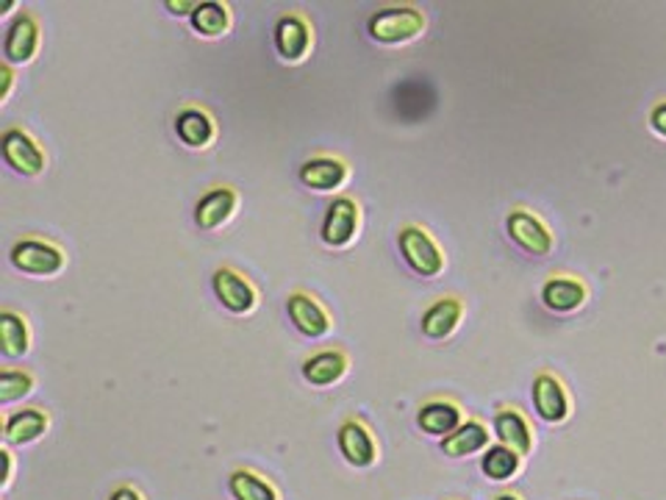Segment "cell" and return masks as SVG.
I'll return each instance as SVG.
<instances>
[{"mask_svg":"<svg viewBox=\"0 0 666 500\" xmlns=\"http://www.w3.org/2000/svg\"><path fill=\"white\" fill-rule=\"evenodd\" d=\"M369 37L380 44H402L425 31V14L414 6H389L375 11L367 26Z\"/></svg>","mask_w":666,"mask_h":500,"instance_id":"obj_1","label":"cell"},{"mask_svg":"<svg viewBox=\"0 0 666 500\" xmlns=\"http://www.w3.org/2000/svg\"><path fill=\"white\" fill-rule=\"evenodd\" d=\"M400 253L408 267L423 278H436L445 270V256H441L439 244L428 231L417 226H406L400 231Z\"/></svg>","mask_w":666,"mask_h":500,"instance_id":"obj_2","label":"cell"},{"mask_svg":"<svg viewBox=\"0 0 666 500\" xmlns=\"http://www.w3.org/2000/svg\"><path fill=\"white\" fill-rule=\"evenodd\" d=\"M11 264L26 276L48 278L64 267V253L44 239H22L11 248Z\"/></svg>","mask_w":666,"mask_h":500,"instance_id":"obj_3","label":"cell"},{"mask_svg":"<svg viewBox=\"0 0 666 500\" xmlns=\"http://www.w3.org/2000/svg\"><path fill=\"white\" fill-rule=\"evenodd\" d=\"M508 237L514 239V244L525 250L530 256H547L553 250V233L547 231L545 222L536 214L525 209H514L506 220Z\"/></svg>","mask_w":666,"mask_h":500,"instance_id":"obj_4","label":"cell"},{"mask_svg":"<svg viewBox=\"0 0 666 500\" xmlns=\"http://www.w3.org/2000/svg\"><path fill=\"white\" fill-rule=\"evenodd\" d=\"M0 148H3L6 164L14 172H20V176H39V172L44 170L42 148H39L22 128H9V131L3 133Z\"/></svg>","mask_w":666,"mask_h":500,"instance_id":"obj_5","label":"cell"},{"mask_svg":"<svg viewBox=\"0 0 666 500\" xmlns=\"http://www.w3.org/2000/svg\"><path fill=\"white\" fill-rule=\"evenodd\" d=\"M272 42H276L278 56L289 64H298L309 56L311 50V28L309 22L300 14H284L276 22V31H272Z\"/></svg>","mask_w":666,"mask_h":500,"instance_id":"obj_6","label":"cell"},{"mask_svg":"<svg viewBox=\"0 0 666 500\" xmlns=\"http://www.w3.org/2000/svg\"><path fill=\"white\" fill-rule=\"evenodd\" d=\"M211 283H215L217 300L233 314H250L256 309V289L239 272H233L231 267H220L215 278H211Z\"/></svg>","mask_w":666,"mask_h":500,"instance_id":"obj_7","label":"cell"},{"mask_svg":"<svg viewBox=\"0 0 666 500\" xmlns=\"http://www.w3.org/2000/svg\"><path fill=\"white\" fill-rule=\"evenodd\" d=\"M534 409L545 422H564L569 417L567 389L550 372H539L534 378Z\"/></svg>","mask_w":666,"mask_h":500,"instance_id":"obj_8","label":"cell"},{"mask_svg":"<svg viewBox=\"0 0 666 500\" xmlns=\"http://www.w3.org/2000/svg\"><path fill=\"white\" fill-rule=\"evenodd\" d=\"M358 231V206L350 198H336L322 220V242L328 248H345Z\"/></svg>","mask_w":666,"mask_h":500,"instance_id":"obj_9","label":"cell"},{"mask_svg":"<svg viewBox=\"0 0 666 500\" xmlns=\"http://www.w3.org/2000/svg\"><path fill=\"white\" fill-rule=\"evenodd\" d=\"M233 211H237V192L228 187H217L206 192L200 203L195 206V226L200 231H215V228L231 220Z\"/></svg>","mask_w":666,"mask_h":500,"instance_id":"obj_10","label":"cell"},{"mask_svg":"<svg viewBox=\"0 0 666 500\" xmlns=\"http://www.w3.org/2000/svg\"><path fill=\"white\" fill-rule=\"evenodd\" d=\"M287 309H289V320L295 322V328H298L304 337L320 339L331 331V320H328L326 309H322L315 298H309V294L304 292L289 294Z\"/></svg>","mask_w":666,"mask_h":500,"instance_id":"obj_11","label":"cell"},{"mask_svg":"<svg viewBox=\"0 0 666 500\" xmlns=\"http://www.w3.org/2000/svg\"><path fill=\"white\" fill-rule=\"evenodd\" d=\"M39 48V28L31 14H20L6 31L3 56L6 64H28Z\"/></svg>","mask_w":666,"mask_h":500,"instance_id":"obj_12","label":"cell"},{"mask_svg":"<svg viewBox=\"0 0 666 500\" xmlns=\"http://www.w3.org/2000/svg\"><path fill=\"white\" fill-rule=\"evenodd\" d=\"M339 450L347 464L352 467H369L375 461V456H378L372 433L358 420H347L345 426L339 428Z\"/></svg>","mask_w":666,"mask_h":500,"instance_id":"obj_13","label":"cell"},{"mask_svg":"<svg viewBox=\"0 0 666 500\" xmlns=\"http://www.w3.org/2000/svg\"><path fill=\"white\" fill-rule=\"evenodd\" d=\"M584 300H586V287L578 281V278L556 276V278H547L545 287H541V303H545L550 311H558V314H567V311L580 309Z\"/></svg>","mask_w":666,"mask_h":500,"instance_id":"obj_14","label":"cell"},{"mask_svg":"<svg viewBox=\"0 0 666 500\" xmlns=\"http://www.w3.org/2000/svg\"><path fill=\"white\" fill-rule=\"evenodd\" d=\"M495 433L500 444L511 448L517 456H528L534 450V433L528 420L517 409H500L495 414Z\"/></svg>","mask_w":666,"mask_h":500,"instance_id":"obj_15","label":"cell"},{"mask_svg":"<svg viewBox=\"0 0 666 500\" xmlns=\"http://www.w3.org/2000/svg\"><path fill=\"white\" fill-rule=\"evenodd\" d=\"M300 181L309 189H317V192H334L347 181V167L345 161L320 156V159H311L300 167Z\"/></svg>","mask_w":666,"mask_h":500,"instance_id":"obj_16","label":"cell"},{"mask_svg":"<svg viewBox=\"0 0 666 500\" xmlns=\"http://www.w3.org/2000/svg\"><path fill=\"white\" fill-rule=\"evenodd\" d=\"M464 317L461 300L441 298L423 314V333L428 339H447Z\"/></svg>","mask_w":666,"mask_h":500,"instance_id":"obj_17","label":"cell"},{"mask_svg":"<svg viewBox=\"0 0 666 500\" xmlns=\"http://www.w3.org/2000/svg\"><path fill=\"white\" fill-rule=\"evenodd\" d=\"M176 133L187 148H209L215 139V122L203 109H183L176 117Z\"/></svg>","mask_w":666,"mask_h":500,"instance_id":"obj_18","label":"cell"},{"mask_svg":"<svg viewBox=\"0 0 666 500\" xmlns=\"http://www.w3.org/2000/svg\"><path fill=\"white\" fill-rule=\"evenodd\" d=\"M489 444V431H486L484 422L467 420L450 433V437L441 439V450L453 459H461V456H473L478 450H484Z\"/></svg>","mask_w":666,"mask_h":500,"instance_id":"obj_19","label":"cell"},{"mask_svg":"<svg viewBox=\"0 0 666 500\" xmlns=\"http://www.w3.org/2000/svg\"><path fill=\"white\" fill-rule=\"evenodd\" d=\"M48 431V414L39 409H22L6 417L3 437L9 444H28Z\"/></svg>","mask_w":666,"mask_h":500,"instance_id":"obj_20","label":"cell"},{"mask_svg":"<svg viewBox=\"0 0 666 500\" xmlns=\"http://www.w3.org/2000/svg\"><path fill=\"white\" fill-rule=\"evenodd\" d=\"M461 426V411L450 400H434L419 409V428L430 437H450Z\"/></svg>","mask_w":666,"mask_h":500,"instance_id":"obj_21","label":"cell"},{"mask_svg":"<svg viewBox=\"0 0 666 500\" xmlns=\"http://www.w3.org/2000/svg\"><path fill=\"white\" fill-rule=\"evenodd\" d=\"M347 372V359L339 350H322L315 353L311 359H306L304 364V378L311 387H331Z\"/></svg>","mask_w":666,"mask_h":500,"instance_id":"obj_22","label":"cell"},{"mask_svg":"<svg viewBox=\"0 0 666 500\" xmlns=\"http://www.w3.org/2000/svg\"><path fill=\"white\" fill-rule=\"evenodd\" d=\"M189 22H192L195 33L215 39L228 31V26H231V11H228V6L215 3V0H206V3H200L198 9H195V14L189 17Z\"/></svg>","mask_w":666,"mask_h":500,"instance_id":"obj_23","label":"cell"},{"mask_svg":"<svg viewBox=\"0 0 666 500\" xmlns=\"http://www.w3.org/2000/svg\"><path fill=\"white\" fill-rule=\"evenodd\" d=\"M228 489H231L233 500H278V492L272 483L259 478L250 470H237L228 478Z\"/></svg>","mask_w":666,"mask_h":500,"instance_id":"obj_24","label":"cell"},{"mask_svg":"<svg viewBox=\"0 0 666 500\" xmlns=\"http://www.w3.org/2000/svg\"><path fill=\"white\" fill-rule=\"evenodd\" d=\"M0 342H3V353L9 359H17V356L28 353V326L20 314L14 311H3L0 314Z\"/></svg>","mask_w":666,"mask_h":500,"instance_id":"obj_25","label":"cell"},{"mask_svg":"<svg viewBox=\"0 0 666 500\" xmlns=\"http://www.w3.org/2000/svg\"><path fill=\"white\" fill-rule=\"evenodd\" d=\"M480 470H484V476L491 478V481H508V478L517 476L519 456L514 453L511 448H506V444H491L484 453Z\"/></svg>","mask_w":666,"mask_h":500,"instance_id":"obj_26","label":"cell"},{"mask_svg":"<svg viewBox=\"0 0 666 500\" xmlns=\"http://www.w3.org/2000/svg\"><path fill=\"white\" fill-rule=\"evenodd\" d=\"M33 381L28 372H20V370H3L0 372V403L9 406L14 403V400L26 398L28 392H31Z\"/></svg>","mask_w":666,"mask_h":500,"instance_id":"obj_27","label":"cell"},{"mask_svg":"<svg viewBox=\"0 0 666 500\" xmlns=\"http://www.w3.org/2000/svg\"><path fill=\"white\" fill-rule=\"evenodd\" d=\"M650 128L658 133V137L666 139V100H662V103L653 106V111H650Z\"/></svg>","mask_w":666,"mask_h":500,"instance_id":"obj_28","label":"cell"},{"mask_svg":"<svg viewBox=\"0 0 666 500\" xmlns=\"http://www.w3.org/2000/svg\"><path fill=\"white\" fill-rule=\"evenodd\" d=\"M200 3H192V0H167V11H172V14H195V9H198Z\"/></svg>","mask_w":666,"mask_h":500,"instance_id":"obj_29","label":"cell"},{"mask_svg":"<svg viewBox=\"0 0 666 500\" xmlns=\"http://www.w3.org/2000/svg\"><path fill=\"white\" fill-rule=\"evenodd\" d=\"M109 500H142V498H139L137 489H131V487H120V489H115V492H111V498H109Z\"/></svg>","mask_w":666,"mask_h":500,"instance_id":"obj_30","label":"cell"},{"mask_svg":"<svg viewBox=\"0 0 666 500\" xmlns=\"http://www.w3.org/2000/svg\"><path fill=\"white\" fill-rule=\"evenodd\" d=\"M9 89H11V70H9V64L3 67V89H0V98H9Z\"/></svg>","mask_w":666,"mask_h":500,"instance_id":"obj_31","label":"cell"},{"mask_svg":"<svg viewBox=\"0 0 666 500\" xmlns=\"http://www.w3.org/2000/svg\"><path fill=\"white\" fill-rule=\"evenodd\" d=\"M0 461H3V483H9V476H11V456H9V450H3V453H0Z\"/></svg>","mask_w":666,"mask_h":500,"instance_id":"obj_32","label":"cell"},{"mask_svg":"<svg viewBox=\"0 0 666 500\" xmlns=\"http://www.w3.org/2000/svg\"><path fill=\"white\" fill-rule=\"evenodd\" d=\"M497 500H519V498H517V494H500Z\"/></svg>","mask_w":666,"mask_h":500,"instance_id":"obj_33","label":"cell"}]
</instances>
